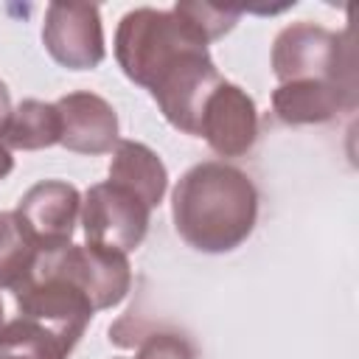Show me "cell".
Instances as JSON below:
<instances>
[{
    "instance_id": "6da1fadb",
    "label": "cell",
    "mask_w": 359,
    "mask_h": 359,
    "mask_svg": "<svg viewBox=\"0 0 359 359\" xmlns=\"http://www.w3.org/2000/svg\"><path fill=\"white\" fill-rule=\"evenodd\" d=\"M208 45L205 31L177 3L132 8L115 31V59L123 76L146 87L163 118L185 135H196L202 104L222 81Z\"/></svg>"
},
{
    "instance_id": "7a4b0ae2",
    "label": "cell",
    "mask_w": 359,
    "mask_h": 359,
    "mask_svg": "<svg viewBox=\"0 0 359 359\" xmlns=\"http://www.w3.org/2000/svg\"><path fill=\"white\" fill-rule=\"evenodd\" d=\"M171 219L188 247L210 255L230 252L255 227L258 188L224 160L196 163L174 185Z\"/></svg>"
},
{
    "instance_id": "3957f363",
    "label": "cell",
    "mask_w": 359,
    "mask_h": 359,
    "mask_svg": "<svg viewBox=\"0 0 359 359\" xmlns=\"http://www.w3.org/2000/svg\"><path fill=\"white\" fill-rule=\"evenodd\" d=\"M272 73L286 81H334L356 87L351 31H328L314 22H292L272 42Z\"/></svg>"
},
{
    "instance_id": "277c9868",
    "label": "cell",
    "mask_w": 359,
    "mask_h": 359,
    "mask_svg": "<svg viewBox=\"0 0 359 359\" xmlns=\"http://www.w3.org/2000/svg\"><path fill=\"white\" fill-rule=\"evenodd\" d=\"M11 294L20 317L48 328L67 348H76L95 314L90 297L42 258H36L31 275Z\"/></svg>"
},
{
    "instance_id": "5b68a950",
    "label": "cell",
    "mask_w": 359,
    "mask_h": 359,
    "mask_svg": "<svg viewBox=\"0 0 359 359\" xmlns=\"http://www.w3.org/2000/svg\"><path fill=\"white\" fill-rule=\"evenodd\" d=\"M151 208L126 185L121 182H98L90 185L81 199V227L87 244L132 252L143 244L149 233Z\"/></svg>"
},
{
    "instance_id": "8992f818",
    "label": "cell",
    "mask_w": 359,
    "mask_h": 359,
    "mask_svg": "<svg viewBox=\"0 0 359 359\" xmlns=\"http://www.w3.org/2000/svg\"><path fill=\"white\" fill-rule=\"evenodd\" d=\"M39 258L59 269L65 278H70L90 297L95 311L118 306L132 286L129 261L123 252L115 250H104L95 244H65L39 252Z\"/></svg>"
},
{
    "instance_id": "52a82bcc",
    "label": "cell",
    "mask_w": 359,
    "mask_h": 359,
    "mask_svg": "<svg viewBox=\"0 0 359 359\" xmlns=\"http://www.w3.org/2000/svg\"><path fill=\"white\" fill-rule=\"evenodd\" d=\"M42 42L53 62L67 70H93L104 62L101 11L90 3H50L45 11Z\"/></svg>"
},
{
    "instance_id": "ba28073f",
    "label": "cell",
    "mask_w": 359,
    "mask_h": 359,
    "mask_svg": "<svg viewBox=\"0 0 359 359\" xmlns=\"http://www.w3.org/2000/svg\"><path fill=\"white\" fill-rule=\"evenodd\" d=\"M196 137H205L219 157L247 154L258 137V109L252 95L222 79L202 104Z\"/></svg>"
},
{
    "instance_id": "9c48e42d",
    "label": "cell",
    "mask_w": 359,
    "mask_h": 359,
    "mask_svg": "<svg viewBox=\"0 0 359 359\" xmlns=\"http://www.w3.org/2000/svg\"><path fill=\"white\" fill-rule=\"evenodd\" d=\"M14 210L39 244V250L48 252L70 244L76 219L81 213V194L70 182L42 180L22 194Z\"/></svg>"
},
{
    "instance_id": "30bf717a",
    "label": "cell",
    "mask_w": 359,
    "mask_h": 359,
    "mask_svg": "<svg viewBox=\"0 0 359 359\" xmlns=\"http://www.w3.org/2000/svg\"><path fill=\"white\" fill-rule=\"evenodd\" d=\"M62 137L59 143L76 154H107L118 146V115L112 104L95 93L79 90L56 101Z\"/></svg>"
},
{
    "instance_id": "8fae6325",
    "label": "cell",
    "mask_w": 359,
    "mask_h": 359,
    "mask_svg": "<svg viewBox=\"0 0 359 359\" xmlns=\"http://www.w3.org/2000/svg\"><path fill=\"white\" fill-rule=\"evenodd\" d=\"M272 109L289 126L325 123L342 112L356 109V87L334 81H286L275 87Z\"/></svg>"
},
{
    "instance_id": "7c38bea8",
    "label": "cell",
    "mask_w": 359,
    "mask_h": 359,
    "mask_svg": "<svg viewBox=\"0 0 359 359\" xmlns=\"http://www.w3.org/2000/svg\"><path fill=\"white\" fill-rule=\"evenodd\" d=\"M109 180L132 188L149 208H157L168 188V171L163 160L137 140H118L109 163Z\"/></svg>"
},
{
    "instance_id": "4fadbf2b",
    "label": "cell",
    "mask_w": 359,
    "mask_h": 359,
    "mask_svg": "<svg viewBox=\"0 0 359 359\" xmlns=\"http://www.w3.org/2000/svg\"><path fill=\"white\" fill-rule=\"evenodd\" d=\"M62 137V121L56 104L39 101V98H25L11 109L8 129H6V146L8 149H22V151H36L59 143Z\"/></svg>"
},
{
    "instance_id": "5bb4252c",
    "label": "cell",
    "mask_w": 359,
    "mask_h": 359,
    "mask_svg": "<svg viewBox=\"0 0 359 359\" xmlns=\"http://www.w3.org/2000/svg\"><path fill=\"white\" fill-rule=\"evenodd\" d=\"M39 244L17 216V210L0 213V289L14 292L34 269L39 258Z\"/></svg>"
},
{
    "instance_id": "9a60e30c",
    "label": "cell",
    "mask_w": 359,
    "mask_h": 359,
    "mask_svg": "<svg viewBox=\"0 0 359 359\" xmlns=\"http://www.w3.org/2000/svg\"><path fill=\"white\" fill-rule=\"evenodd\" d=\"M73 348H67L48 328L17 317L3 323L0 328V359H67Z\"/></svg>"
},
{
    "instance_id": "2e32d148",
    "label": "cell",
    "mask_w": 359,
    "mask_h": 359,
    "mask_svg": "<svg viewBox=\"0 0 359 359\" xmlns=\"http://www.w3.org/2000/svg\"><path fill=\"white\" fill-rule=\"evenodd\" d=\"M177 6L205 31V36L210 42L224 36L241 17V11H236V8H222V6H210V3H177Z\"/></svg>"
},
{
    "instance_id": "e0dca14e",
    "label": "cell",
    "mask_w": 359,
    "mask_h": 359,
    "mask_svg": "<svg viewBox=\"0 0 359 359\" xmlns=\"http://www.w3.org/2000/svg\"><path fill=\"white\" fill-rule=\"evenodd\" d=\"M135 359H196L191 342L174 331H151L140 339Z\"/></svg>"
},
{
    "instance_id": "ac0fdd59",
    "label": "cell",
    "mask_w": 359,
    "mask_h": 359,
    "mask_svg": "<svg viewBox=\"0 0 359 359\" xmlns=\"http://www.w3.org/2000/svg\"><path fill=\"white\" fill-rule=\"evenodd\" d=\"M8 118H11V95H8V87L0 81V143H6Z\"/></svg>"
},
{
    "instance_id": "d6986e66",
    "label": "cell",
    "mask_w": 359,
    "mask_h": 359,
    "mask_svg": "<svg viewBox=\"0 0 359 359\" xmlns=\"http://www.w3.org/2000/svg\"><path fill=\"white\" fill-rule=\"evenodd\" d=\"M14 168V157H11V149L6 143H0V180H6Z\"/></svg>"
},
{
    "instance_id": "ffe728a7",
    "label": "cell",
    "mask_w": 359,
    "mask_h": 359,
    "mask_svg": "<svg viewBox=\"0 0 359 359\" xmlns=\"http://www.w3.org/2000/svg\"><path fill=\"white\" fill-rule=\"evenodd\" d=\"M0 328H3V300H0Z\"/></svg>"
},
{
    "instance_id": "44dd1931",
    "label": "cell",
    "mask_w": 359,
    "mask_h": 359,
    "mask_svg": "<svg viewBox=\"0 0 359 359\" xmlns=\"http://www.w3.org/2000/svg\"><path fill=\"white\" fill-rule=\"evenodd\" d=\"M118 359H123V356H118Z\"/></svg>"
}]
</instances>
